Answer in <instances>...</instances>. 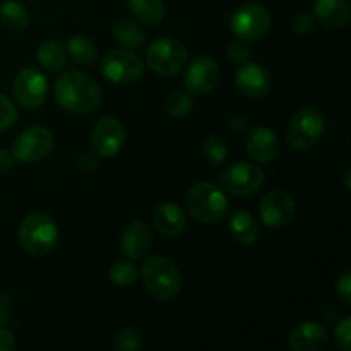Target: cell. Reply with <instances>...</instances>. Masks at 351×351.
<instances>
[{"label":"cell","mask_w":351,"mask_h":351,"mask_svg":"<svg viewBox=\"0 0 351 351\" xmlns=\"http://www.w3.org/2000/svg\"><path fill=\"white\" fill-rule=\"evenodd\" d=\"M235 86L247 98H263L271 89V74L257 62H243L235 74Z\"/></svg>","instance_id":"9a60e30c"},{"label":"cell","mask_w":351,"mask_h":351,"mask_svg":"<svg viewBox=\"0 0 351 351\" xmlns=\"http://www.w3.org/2000/svg\"><path fill=\"white\" fill-rule=\"evenodd\" d=\"M228 228L233 239L239 243H242V245H252V243H256L261 233L257 219L249 211H245V209H239V211H235L230 216Z\"/></svg>","instance_id":"44dd1931"},{"label":"cell","mask_w":351,"mask_h":351,"mask_svg":"<svg viewBox=\"0 0 351 351\" xmlns=\"http://www.w3.org/2000/svg\"><path fill=\"white\" fill-rule=\"evenodd\" d=\"M101 74L113 84H130L143 77L144 62L130 50H110L101 60Z\"/></svg>","instance_id":"9c48e42d"},{"label":"cell","mask_w":351,"mask_h":351,"mask_svg":"<svg viewBox=\"0 0 351 351\" xmlns=\"http://www.w3.org/2000/svg\"><path fill=\"white\" fill-rule=\"evenodd\" d=\"M129 7L141 23L149 26H154L165 17L163 0H129Z\"/></svg>","instance_id":"d4e9b609"},{"label":"cell","mask_w":351,"mask_h":351,"mask_svg":"<svg viewBox=\"0 0 351 351\" xmlns=\"http://www.w3.org/2000/svg\"><path fill=\"white\" fill-rule=\"evenodd\" d=\"M271 27L269 10L259 3H243L233 12L230 19V29L239 40H261Z\"/></svg>","instance_id":"52a82bcc"},{"label":"cell","mask_w":351,"mask_h":351,"mask_svg":"<svg viewBox=\"0 0 351 351\" xmlns=\"http://www.w3.org/2000/svg\"><path fill=\"white\" fill-rule=\"evenodd\" d=\"M17 117L19 113H17L16 103L9 96L0 93V132L10 129L17 122Z\"/></svg>","instance_id":"4dcf8cb0"},{"label":"cell","mask_w":351,"mask_h":351,"mask_svg":"<svg viewBox=\"0 0 351 351\" xmlns=\"http://www.w3.org/2000/svg\"><path fill=\"white\" fill-rule=\"evenodd\" d=\"M228 125L232 127L233 130H242V129H247V122L243 117H232V119L228 120Z\"/></svg>","instance_id":"f35d334b"},{"label":"cell","mask_w":351,"mask_h":351,"mask_svg":"<svg viewBox=\"0 0 351 351\" xmlns=\"http://www.w3.org/2000/svg\"><path fill=\"white\" fill-rule=\"evenodd\" d=\"M113 38L125 48H139L144 45V31L132 19H120L113 26Z\"/></svg>","instance_id":"cb8c5ba5"},{"label":"cell","mask_w":351,"mask_h":351,"mask_svg":"<svg viewBox=\"0 0 351 351\" xmlns=\"http://www.w3.org/2000/svg\"><path fill=\"white\" fill-rule=\"evenodd\" d=\"M12 93L17 105L26 110H36L47 101L48 81L43 72H40L38 69H23L17 72L16 79H14Z\"/></svg>","instance_id":"30bf717a"},{"label":"cell","mask_w":351,"mask_h":351,"mask_svg":"<svg viewBox=\"0 0 351 351\" xmlns=\"http://www.w3.org/2000/svg\"><path fill=\"white\" fill-rule=\"evenodd\" d=\"M192 110V98L184 91L170 93L167 99V112L175 119H184Z\"/></svg>","instance_id":"f546056e"},{"label":"cell","mask_w":351,"mask_h":351,"mask_svg":"<svg viewBox=\"0 0 351 351\" xmlns=\"http://www.w3.org/2000/svg\"><path fill=\"white\" fill-rule=\"evenodd\" d=\"M14 350H16V336H14V332L5 328H0V351Z\"/></svg>","instance_id":"d590c367"},{"label":"cell","mask_w":351,"mask_h":351,"mask_svg":"<svg viewBox=\"0 0 351 351\" xmlns=\"http://www.w3.org/2000/svg\"><path fill=\"white\" fill-rule=\"evenodd\" d=\"M10 312H12V304L7 295H0V328L10 321Z\"/></svg>","instance_id":"8d00e7d4"},{"label":"cell","mask_w":351,"mask_h":351,"mask_svg":"<svg viewBox=\"0 0 351 351\" xmlns=\"http://www.w3.org/2000/svg\"><path fill=\"white\" fill-rule=\"evenodd\" d=\"M53 96L60 108L77 115L95 112L101 103L99 84L81 71H67L58 75L53 84Z\"/></svg>","instance_id":"6da1fadb"},{"label":"cell","mask_w":351,"mask_h":351,"mask_svg":"<svg viewBox=\"0 0 351 351\" xmlns=\"http://www.w3.org/2000/svg\"><path fill=\"white\" fill-rule=\"evenodd\" d=\"M185 208L197 221L218 223L226 218L230 204L221 189L209 182H199L185 192Z\"/></svg>","instance_id":"7a4b0ae2"},{"label":"cell","mask_w":351,"mask_h":351,"mask_svg":"<svg viewBox=\"0 0 351 351\" xmlns=\"http://www.w3.org/2000/svg\"><path fill=\"white\" fill-rule=\"evenodd\" d=\"M259 215L269 228H283L295 216L293 197L285 191H271L261 201Z\"/></svg>","instance_id":"5bb4252c"},{"label":"cell","mask_w":351,"mask_h":351,"mask_svg":"<svg viewBox=\"0 0 351 351\" xmlns=\"http://www.w3.org/2000/svg\"><path fill=\"white\" fill-rule=\"evenodd\" d=\"M228 57L235 64H243V62H247L250 58V48L242 40L233 41L228 47Z\"/></svg>","instance_id":"e575fe53"},{"label":"cell","mask_w":351,"mask_h":351,"mask_svg":"<svg viewBox=\"0 0 351 351\" xmlns=\"http://www.w3.org/2000/svg\"><path fill=\"white\" fill-rule=\"evenodd\" d=\"M326 130V119L319 110L304 106L297 110L288 123L287 139L293 149L307 151L321 141Z\"/></svg>","instance_id":"5b68a950"},{"label":"cell","mask_w":351,"mask_h":351,"mask_svg":"<svg viewBox=\"0 0 351 351\" xmlns=\"http://www.w3.org/2000/svg\"><path fill=\"white\" fill-rule=\"evenodd\" d=\"M335 341L343 351L351 348V317H345L338 322L335 329Z\"/></svg>","instance_id":"1f68e13d"},{"label":"cell","mask_w":351,"mask_h":351,"mask_svg":"<svg viewBox=\"0 0 351 351\" xmlns=\"http://www.w3.org/2000/svg\"><path fill=\"white\" fill-rule=\"evenodd\" d=\"M14 163H16V160L12 156V151L0 149V173L9 171L14 167Z\"/></svg>","instance_id":"74e56055"},{"label":"cell","mask_w":351,"mask_h":351,"mask_svg":"<svg viewBox=\"0 0 351 351\" xmlns=\"http://www.w3.org/2000/svg\"><path fill=\"white\" fill-rule=\"evenodd\" d=\"M336 291H338L339 298H341L346 305H351V274L348 267L343 269L341 274L338 276V280H336Z\"/></svg>","instance_id":"836d02e7"},{"label":"cell","mask_w":351,"mask_h":351,"mask_svg":"<svg viewBox=\"0 0 351 351\" xmlns=\"http://www.w3.org/2000/svg\"><path fill=\"white\" fill-rule=\"evenodd\" d=\"M315 26V19L311 12H298L297 16H293L291 19V29L295 31L300 36H305V34L311 33Z\"/></svg>","instance_id":"d6a6232c"},{"label":"cell","mask_w":351,"mask_h":351,"mask_svg":"<svg viewBox=\"0 0 351 351\" xmlns=\"http://www.w3.org/2000/svg\"><path fill=\"white\" fill-rule=\"evenodd\" d=\"M264 171L254 163H233L221 173V185L235 197L252 195L263 187Z\"/></svg>","instance_id":"8fae6325"},{"label":"cell","mask_w":351,"mask_h":351,"mask_svg":"<svg viewBox=\"0 0 351 351\" xmlns=\"http://www.w3.org/2000/svg\"><path fill=\"white\" fill-rule=\"evenodd\" d=\"M120 247L122 252L130 261L143 259L149 254L153 247V233L144 221H132L125 226L122 237H120Z\"/></svg>","instance_id":"2e32d148"},{"label":"cell","mask_w":351,"mask_h":351,"mask_svg":"<svg viewBox=\"0 0 351 351\" xmlns=\"http://www.w3.org/2000/svg\"><path fill=\"white\" fill-rule=\"evenodd\" d=\"M67 51L72 60L81 65H93L98 57L95 43L84 34H75L67 41Z\"/></svg>","instance_id":"484cf974"},{"label":"cell","mask_w":351,"mask_h":351,"mask_svg":"<svg viewBox=\"0 0 351 351\" xmlns=\"http://www.w3.org/2000/svg\"><path fill=\"white\" fill-rule=\"evenodd\" d=\"M36 58L41 67L48 72H58L67 64V53L65 48L58 41L47 40L38 47Z\"/></svg>","instance_id":"7402d4cb"},{"label":"cell","mask_w":351,"mask_h":351,"mask_svg":"<svg viewBox=\"0 0 351 351\" xmlns=\"http://www.w3.org/2000/svg\"><path fill=\"white\" fill-rule=\"evenodd\" d=\"M113 346L119 351H139L143 350L144 341L143 336H141V332L137 331V329L125 328L120 332H117Z\"/></svg>","instance_id":"f1b7e54d"},{"label":"cell","mask_w":351,"mask_h":351,"mask_svg":"<svg viewBox=\"0 0 351 351\" xmlns=\"http://www.w3.org/2000/svg\"><path fill=\"white\" fill-rule=\"evenodd\" d=\"M53 134L47 127L34 125L21 132L14 139L12 144V156L19 163H38L45 160L53 149Z\"/></svg>","instance_id":"ba28073f"},{"label":"cell","mask_w":351,"mask_h":351,"mask_svg":"<svg viewBox=\"0 0 351 351\" xmlns=\"http://www.w3.org/2000/svg\"><path fill=\"white\" fill-rule=\"evenodd\" d=\"M345 187L348 189H351V184H350V168H346V171H345Z\"/></svg>","instance_id":"ab89813d"},{"label":"cell","mask_w":351,"mask_h":351,"mask_svg":"<svg viewBox=\"0 0 351 351\" xmlns=\"http://www.w3.org/2000/svg\"><path fill=\"white\" fill-rule=\"evenodd\" d=\"M146 62L160 75L178 74L189 62V51L182 41L175 38H160L149 43Z\"/></svg>","instance_id":"8992f818"},{"label":"cell","mask_w":351,"mask_h":351,"mask_svg":"<svg viewBox=\"0 0 351 351\" xmlns=\"http://www.w3.org/2000/svg\"><path fill=\"white\" fill-rule=\"evenodd\" d=\"M141 278L151 297L158 300H171L182 288V274L168 257L153 256L141 267Z\"/></svg>","instance_id":"3957f363"},{"label":"cell","mask_w":351,"mask_h":351,"mask_svg":"<svg viewBox=\"0 0 351 351\" xmlns=\"http://www.w3.org/2000/svg\"><path fill=\"white\" fill-rule=\"evenodd\" d=\"M228 156V146H226L225 139L218 136L208 137V141L204 143V158L208 160L209 165L213 167H218Z\"/></svg>","instance_id":"83f0119b"},{"label":"cell","mask_w":351,"mask_h":351,"mask_svg":"<svg viewBox=\"0 0 351 351\" xmlns=\"http://www.w3.org/2000/svg\"><path fill=\"white\" fill-rule=\"evenodd\" d=\"M247 153L257 163H269L280 153V139L269 127H256L247 137Z\"/></svg>","instance_id":"ac0fdd59"},{"label":"cell","mask_w":351,"mask_h":351,"mask_svg":"<svg viewBox=\"0 0 351 351\" xmlns=\"http://www.w3.org/2000/svg\"><path fill=\"white\" fill-rule=\"evenodd\" d=\"M312 16L326 29H341L350 23L351 5L348 0H315Z\"/></svg>","instance_id":"d6986e66"},{"label":"cell","mask_w":351,"mask_h":351,"mask_svg":"<svg viewBox=\"0 0 351 351\" xmlns=\"http://www.w3.org/2000/svg\"><path fill=\"white\" fill-rule=\"evenodd\" d=\"M288 343L295 351H319L329 343V332L319 322H300L290 332Z\"/></svg>","instance_id":"e0dca14e"},{"label":"cell","mask_w":351,"mask_h":351,"mask_svg":"<svg viewBox=\"0 0 351 351\" xmlns=\"http://www.w3.org/2000/svg\"><path fill=\"white\" fill-rule=\"evenodd\" d=\"M153 221L158 232L167 237H177L187 228V216L184 209L173 202H163L156 206L153 213Z\"/></svg>","instance_id":"ffe728a7"},{"label":"cell","mask_w":351,"mask_h":351,"mask_svg":"<svg viewBox=\"0 0 351 351\" xmlns=\"http://www.w3.org/2000/svg\"><path fill=\"white\" fill-rule=\"evenodd\" d=\"M17 237L23 249L31 256H47L58 242L57 223L45 213H29L21 221Z\"/></svg>","instance_id":"277c9868"},{"label":"cell","mask_w":351,"mask_h":351,"mask_svg":"<svg viewBox=\"0 0 351 351\" xmlns=\"http://www.w3.org/2000/svg\"><path fill=\"white\" fill-rule=\"evenodd\" d=\"M185 67H187V72H185L184 84L192 95H209L219 84L221 69H219L218 62L215 58L197 57Z\"/></svg>","instance_id":"7c38bea8"},{"label":"cell","mask_w":351,"mask_h":351,"mask_svg":"<svg viewBox=\"0 0 351 351\" xmlns=\"http://www.w3.org/2000/svg\"><path fill=\"white\" fill-rule=\"evenodd\" d=\"M0 23L9 31H21L29 23V12L26 5L17 0H7L0 5Z\"/></svg>","instance_id":"603a6c76"},{"label":"cell","mask_w":351,"mask_h":351,"mask_svg":"<svg viewBox=\"0 0 351 351\" xmlns=\"http://www.w3.org/2000/svg\"><path fill=\"white\" fill-rule=\"evenodd\" d=\"M125 143L123 123L115 117H105L95 125L91 132V146L101 158H113L120 153Z\"/></svg>","instance_id":"4fadbf2b"},{"label":"cell","mask_w":351,"mask_h":351,"mask_svg":"<svg viewBox=\"0 0 351 351\" xmlns=\"http://www.w3.org/2000/svg\"><path fill=\"white\" fill-rule=\"evenodd\" d=\"M108 278L117 287H132L139 278V269L132 261H115L110 266Z\"/></svg>","instance_id":"4316f807"}]
</instances>
